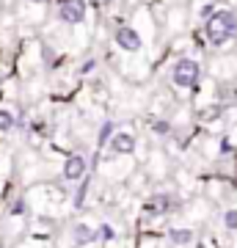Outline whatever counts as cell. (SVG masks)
I'll use <instances>...</instances> for the list:
<instances>
[{
    "mask_svg": "<svg viewBox=\"0 0 237 248\" xmlns=\"http://www.w3.org/2000/svg\"><path fill=\"white\" fill-rule=\"evenodd\" d=\"M204 36L212 47H223L237 36V9H218L204 22Z\"/></svg>",
    "mask_w": 237,
    "mask_h": 248,
    "instance_id": "obj_1",
    "label": "cell"
},
{
    "mask_svg": "<svg viewBox=\"0 0 237 248\" xmlns=\"http://www.w3.org/2000/svg\"><path fill=\"white\" fill-rule=\"evenodd\" d=\"M171 80L179 89H193L196 83L202 80V63L193 61V58H179L171 66Z\"/></svg>",
    "mask_w": 237,
    "mask_h": 248,
    "instance_id": "obj_2",
    "label": "cell"
},
{
    "mask_svg": "<svg viewBox=\"0 0 237 248\" xmlns=\"http://www.w3.org/2000/svg\"><path fill=\"white\" fill-rule=\"evenodd\" d=\"M179 210V196L174 193H152L146 202H143V213L155 215V218H163V215H171Z\"/></svg>",
    "mask_w": 237,
    "mask_h": 248,
    "instance_id": "obj_3",
    "label": "cell"
},
{
    "mask_svg": "<svg viewBox=\"0 0 237 248\" xmlns=\"http://www.w3.org/2000/svg\"><path fill=\"white\" fill-rule=\"evenodd\" d=\"M88 3L86 0H58V19L66 25H78L86 19Z\"/></svg>",
    "mask_w": 237,
    "mask_h": 248,
    "instance_id": "obj_4",
    "label": "cell"
},
{
    "mask_svg": "<svg viewBox=\"0 0 237 248\" xmlns=\"http://www.w3.org/2000/svg\"><path fill=\"white\" fill-rule=\"evenodd\" d=\"M113 42L119 45V50H127V53H138L143 42H141V33L130 25H122L113 31Z\"/></svg>",
    "mask_w": 237,
    "mask_h": 248,
    "instance_id": "obj_5",
    "label": "cell"
},
{
    "mask_svg": "<svg viewBox=\"0 0 237 248\" xmlns=\"http://www.w3.org/2000/svg\"><path fill=\"white\" fill-rule=\"evenodd\" d=\"M86 171H88V163L83 155H69L66 157V163H63V179L66 182H80V179L86 177Z\"/></svg>",
    "mask_w": 237,
    "mask_h": 248,
    "instance_id": "obj_6",
    "label": "cell"
},
{
    "mask_svg": "<svg viewBox=\"0 0 237 248\" xmlns=\"http://www.w3.org/2000/svg\"><path fill=\"white\" fill-rule=\"evenodd\" d=\"M113 155H132L135 152V135L132 133H113L111 141H108Z\"/></svg>",
    "mask_w": 237,
    "mask_h": 248,
    "instance_id": "obj_7",
    "label": "cell"
},
{
    "mask_svg": "<svg viewBox=\"0 0 237 248\" xmlns=\"http://www.w3.org/2000/svg\"><path fill=\"white\" fill-rule=\"evenodd\" d=\"M72 243L78 248L88 246V243H97V229L88 226V223H75L72 226Z\"/></svg>",
    "mask_w": 237,
    "mask_h": 248,
    "instance_id": "obj_8",
    "label": "cell"
},
{
    "mask_svg": "<svg viewBox=\"0 0 237 248\" xmlns=\"http://www.w3.org/2000/svg\"><path fill=\"white\" fill-rule=\"evenodd\" d=\"M193 237H196L193 229H176V226H174V229H168V240H171L174 246H179V248L190 246V243H193Z\"/></svg>",
    "mask_w": 237,
    "mask_h": 248,
    "instance_id": "obj_9",
    "label": "cell"
},
{
    "mask_svg": "<svg viewBox=\"0 0 237 248\" xmlns=\"http://www.w3.org/2000/svg\"><path fill=\"white\" fill-rule=\"evenodd\" d=\"M116 133V124L113 122H105L102 127H99V138H97V146H108V141H111V135Z\"/></svg>",
    "mask_w": 237,
    "mask_h": 248,
    "instance_id": "obj_10",
    "label": "cell"
},
{
    "mask_svg": "<svg viewBox=\"0 0 237 248\" xmlns=\"http://www.w3.org/2000/svg\"><path fill=\"white\" fill-rule=\"evenodd\" d=\"M14 124H17V116L11 113V110H0V133L14 130Z\"/></svg>",
    "mask_w": 237,
    "mask_h": 248,
    "instance_id": "obj_11",
    "label": "cell"
},
{
    "mask_svg": "<svg viewBox=\"0 0 237 248\" xmlns=\"http://www.w3.org/2000/svg\"><path fill=\"white\" fill-rule=\"evenodd\" d=\"M223 226H226L229 232L237 229V207H232V210H226V213H223Z\"/></svg>",
    "mask_w": 237,
    "mask_h": 248,
    "instance_id": "obj_12",
    "label": "cell"
},
{
    "mask_svg": "<svg viewBox=\"0 0 237 248\" xmlns=\"http://www.w3.org/2000/svg\"><path fill=\"white\" fill-rule=\"evenodd\" d=\"M86 190H88V179L83 177V179H80V187H78V193H75V207H78V210L83 207V199H86Z\"/></svg>",
    "mask_w": 237,
    "mask_h": 248,
    "instance_id": "obj_13",
    "label": "cell"
},
{
    "mask_svg": "<svg viewBox=\"0 0 237 248\" xmlns=\"http://www.w3.org/2000/svg\"><path fill=\"white\" fill-rule=\"evenodd\" d=\"M28 207H25V199H17V202L9 207V215H14V218H19V215H25Z\"/></svg>",
    "mask_w": 237,
    "mask_h": 248,
    "instance_id": "obj_14",
    "label": "cell"
},
{
    "mask_svg": "<svg viewBox=\"0 0 237 248\" xmlns=\"http://www.w3.org/2000/svg\"><path fill=\"white\" fill-rule=\"evenodd\" d=\"M223 113V105H210V108H204L202 116L207 119V122H212V119H218V116Z\"/></svg>",
    "mask_w": 237,
    "mask_h": 248,
    "instance_id": "obj_15",
    "label": "cell"
},
{
    "mask_svg": "<svg viewBox=\"0 0 237 248\" xmlns=\"http://www.w3.org/2000/svg\"><path fill=\"white\" fill-rule=\"evenodd\" d=\"M116 237V232H113V226L111 223H102L97 229V240H113Z\"/></svg>",
    "mask_w": 237,
    "mask_h": 248,
    "instance_id": "obj_16",
    "label": "cell"
},
{
    "mask_svg": "<svg viewBox=\"0 0 237 248\" xmlns=\"http://www.w3.org/2000/svg\"><path fill=\"white\" fill-rule=\"evenodd\" d=\"M152 130L158 135H168L171 133V122H166V119H163V122H152Z\"/></svg>",
    "mask_w": 237,
    "mask_h": 248,
    "instance_id": "obj_17",
    "label": "cell"
},
{
    "mask_svg": "<svg viewBox=\"0 0 237 248\" xmlns=\"http://www.w3.org/2000/svg\"><path fill=\"white\" fill-rule=\"evenodd\" d=\"M94 66H97V61H94V58H88V61L80 66V75H91V72H94Z\"/></svg>",
    "mask_w": 237,
    "mask_h": 248,
    "instance_id": "obj_18",
    "label": "cell"
},
{
    "mask_svg": "<svg viewBox=\"0 0 237 248\" xmlns=\"http://www.w3.org/2000/svg\"><path fill=\"white\" fill-rule=\"evenodd\" d=\"M94 3H97V6H105V3H111V0H94Z\"/></svg>",
    "mask_w": 237,
    "mask_h": 248,
    "instance_id": "obj_19",
    "label": "cell"
},
{
    "mask_svg": "<svg viewBox=\"0 0 237 248\" xmlns=\"http://www.w3.org/2000/svg\"><path fill=\"white\" fill-rule=\"evenodd\" d=\"M33 3H50V0H33Z\"/></svg>",
    "mask_w": 237,
    "mask_h": 248,
    "instance_id": "obj_20",
    "label": "cell"
},
{
    "mask_svg": "<svg viewBox=\"0 0 237 248\" xmlns=\"http://www.w3.org/2000/svg\"><path fill=\"white\" fill-rule=\"evenodd\" d=\"M196 248H207V246H196Z\"/></svg>",
    "mask_w": 237,
    "mask_h": 248,
    "instance_id": "obj_21",
    "label": "cell"
}]
</instances>
